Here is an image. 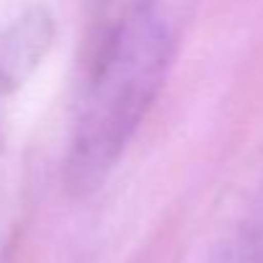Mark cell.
<instances>
[{"instance_id":"cell-2","label":"cell","mask_w":263,"mask_h":263,"mask_svg":"<svg viewBox=\"0 0 263 263\" xmlns=\"http://www.w3.org/2000/svg\"><path fill=\"white\" fill-rule=\"evenodd\" d=\"M57 24L42 6L24 11L0 34V93L21 90L54 44Z\"/></svg>"},{"instance_id":"cell-1","label":"cell","mask_w":263,"mask_h":263,"mask_svg":"<svg viewBox=\"0 0 263 263\" xmlns=\"http://www.w3.org/2000/svg\"><path fill=\"white\" fill-rule=\"evenodd\" d=\"M181 24L147 0L119 6L101 36L65 158V186L93 194L155 106L178 49Z\"/></svg>"},{"instance_id":"cell-3","label":"cell","mask_w":263,"mask_h":263,"mask_svg":"<svg viewBox=\"0 0 263 263\" xmlns=\"http://www.w3.org/2000/svg\"><path fill=\"white\" fill-rule=\"evenodd\" d=\"M121 3H129V0H119V6H121ZM153 3H158L160 8H165L168 13H173V16L178 18V13H183L186 6L194 3V0H153Z\"/></svg>"}]
</instances>
